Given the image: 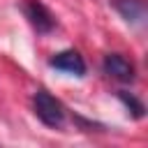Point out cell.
<instances>
[{
	"label": "cell",
	"instance_id": "cell-1",
	"mask_svg": "<svg viewBox=\"0 0 148 148\" xmlns=\"http://www.w3.org/2000/svg\"><path fill=\"white\" fill-rule=\"evenodd\" d=\"M32 109H35V116L44 125H49V127H60L65 123V106H62V102L56 99L44 88H39L32 95Z\"/></svg>",
	"mask_w": 148,
	"mask_h": 148
},
{
	"label": "cell",
	"instance_id": "cell-2",
	"mask_svg": "<svg viewBox=\"0 0 148 148\" xmlns=\"http://www.w3.org/2000/svg\"><path fill=\"white\" fill-rule=\"evenodd\" d=\"M23 14H25L28 23L39 35H49L51 30H56V16L42 0H25L23 2Z\"/></svg>",
	"mask_w": 148,
	"mask_h": 148
},
{
	"label": "cell",
	"instance_id": "cell-3",
	"mask_svg": "<svg viewBox=\"0 0 148 148\" xmlns=\"http://www.w3.org/2000/svg\"><path fill=\"white\" fill-rule=\"evenodd\" d=\"M102 69L106 76L120 81V83H132L134 81V62L125 58L123 53H106L102 60Z\"/></svg>",
	"mask_w": 148,
	"mask_h": 148
},
{
	"label": "cell",
	"instance_id": "cell-4",
	"mask_svg": "<svg viewBox=\"0 0 148 148\" xmlns=\"http://www.w3.org/2000/svg\"><path fill=\"white\" fill-rule=\"evenodd\" d=\"M49 65L60 69V72H65V74H72V76H83L86 74V60L81 58L79 51H72V49L56 53L49 60Z\"/></svg>",
	"mask_w": 148,
	"mask_h": 148
},
{
	"label": "cell",
	"instance_id": "cell-5",
	"mask_svg": "<svg viewBox=\"0 0 148 148\" xmlns=\"http://www.w3.org/2000/svg\"><path fill=\"white\" fill-rule=\"evenodd\" d=\"M113 7L127 23H141L146 18L143 0H113Z\"/></svg>",
	"mask_w": 148,
	"mask_h": 148
},
{
	"label": "cell",
	"instance_id": "cell-6",
	"mask_svg": "<svg viewBox=\"0 0 148 148\" xmlns=\"http://www.w3.org/2000/svg\"><path fill=\"white\" fill-rule=\"evenodd\" d=\"M118 97H120V102L132 111V116H134V118H143L146 106H143V102H141V99H136L132 92H125V90H120V92H118Z\"/></svg>",
	"mask_w": 148,
	"mask_h": 148
}]
</instances>
